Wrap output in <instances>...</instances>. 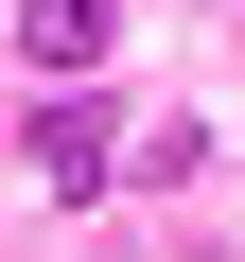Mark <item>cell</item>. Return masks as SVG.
I'll use <instances>...</instances> for the list:
<instances>
[{
  "instance_id": "obj_1",
  "label": "cell",
  "mask_w": 245,
  "mask_h": 262,
  "mask_svg": "<svg viewBox=\"0 0 245 262\" xmlns=\"http://www.w3.org/2000/svg\"><path fill=\"white\" fill-rule=\"evenodd\" d=\"M35 175L53 192H105V105H70V88L35 105Z\"/></svg>"
},
{
  "instance_id": "obj_2",
  "label": "cell",
  "mask_w": 245,
  "mask_h": 262,
  "mask_svg": "<svg viewBox=\"0 0 245 262\" xmlns=\"http://www.w3.org/2000/svg\"><path fill=\"white\" fill-rule=\"evenodd\" d=\"M18 53H35V70H88V53H105V0H18Z\"/></svg>"
}]
</instances>
